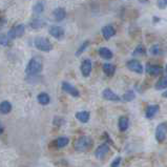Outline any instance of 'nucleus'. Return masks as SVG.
<instances>
[{
    "instance_id": "f704fd0d",
    "label": "nucleus",
    "mask_w": 167,
    "mask_h": 167,
    "mask_svg": "<svg viewBox=\"0 0 167 167\" xmlns=\"http://www.w3.org/2000/svg\"><path fill=\"white\" fill-rule=\"evenodd\" d=\"M166 74H167V64H166Z\"/></svg>"
},
{
    "instance_id": "9d476101",
    "label": "nucleus",
    "mask_w": 167,
    "mask_h": 167,
    "mask_svg": "<svg viewBox=\"0 0 167 167\" xmlns=\"http://www.w3.org/2000/svg\"><path fill=\"white\" fill-rule=\"evenodd\" d=\"M50 34L56 39H62L64 37V31H63V28L57 27V25H53L50 28Z\"/></svg>"
},
{
    "instance_id": "cd10ccee",
    "label": "nucleus",
    "mask_w": 167,
    "mask_h": 167,
    "mask_svg": "<svg viewBox=\"0 0 167 167\" xmlns=\"http://www.w3.org/2000/svg\"><path fill=\"white\" fill-rule=\"evenodd\" d=\"M42 12H43V3L42 2H38V3L34 7V13L41 14Z\"/></svg>"
},
{
    "instance_id": "1a4fd4ad",
    "label": "nucleus",
    "mask_w": 167,
    "mask_h": 167,
    "mask_svg": "<svg viewBox=\"0 0 167 167\" xmlns=\"http://www.w3.org/2000/svg\"><path fill=\"white\" fill-rule=\"evenodd\" d=\"M62 90L64 91L65 93L70 94L71 96H73V97H79L80 96L79 91H78L76 87H74L73 85H71L70 83H67V82H63L62 83Z\"/></svg>"
},
{
    "instance_id": "20e7f679",
    "label": "nucleus",
    "mask_w": 167,
    "mask_h": 167,
    "mask_svg": "<svg viewBox=\"0 0 167 167\" xmlns=\"http://www.w3.org/2000/svg\"><path fill=\"white\" fill-rule=\"evenodd\" d=\"M35 47L42 52H50L52 48H53L52 43L48 41L47 39L42 38V37L35 39Z\"/></svg>"
},
{
    "instance_id": "f8f14e48",
    "label": "nucleus",
    "mask_w": 167,
    "mask_h": 167,
    "mask_svg": "<svg viewBox=\"0 0 167 167\" xmlns=\"http://www.w3.org/2000/svg\"><path fill=\"white\" fill-rule=\"evenodd\" d=\"M146 71L151 75V76H158L163 71V68L159 65H151V64H147L146 65Z\"/></svg>"
},
{
    "instance_id": "2eb2a0df",
    "label": "nucleus",
    "mask_w": 167,
    "mask_h": 167,
    "mask_svg": "<svg viewBox=\"0 0 167 167\" xmlns=\"http://www.w3.org/2000/svg\"><path fill=\"white\" fill-rule=\"evenodd\" d=\"M118 125H119V129L121 131H126L129 126V120L127 117H121L119 119V123H118Z\"/></svg>"
},
{
    "instance_id": "f3484780",
    "label": "nucleus",
    "mask_w": 167,
    "mask_h": 167,
    "mask_svg": "<svg viewBox=\"0 0 167 167\" xmlns=\"http://www.w3.org/2000/svg\"><path fill=\"white\" fill-rule=\"evenodd\" d=\"M76 118L81 123H87L90 120V113L88 111H79L76 114Z\"/></svg>"
},
{
    "instance_id": "72a5a7b5",
    "label": "nucleus",
    "mask_w": 167,
    "mask_h": 167,
    "mask_svg": "<svg viewBox=\"0 0 167 167\" xmlns=\"http://www.w3.org/2000/svg\"><path fill=\"white\" fill-rule=\"evenodd\" d=\"M164 3H165V7H167V0H164Z\"/></svg>"
},
{
    "instance_id": "ddd939ff",
    "label": "nucleus",
    "mask_w": 167,
    "mask_h": 167,
    "mask_svg": "<svg viewBox=\"0 0 167 167\" xmlns=\"http://www.w3.org/2000/svg\"><path fill=\"white\" fill-rule=\"evenodd\" d=\"M159 109H160V106L159 105H157V104H155V105H150V106H148L147 109H146V111H145V116L147 119H152L155 115L158 114V111H159Z\"/></svg>"
},
{
    "instance_id": "7c9ffc66",
    "label": "nucleus",
    "mask_w": 167,
    "mask_h": 167,
    "mask_svg": "<svg viewBox=\"0 0 167 167\" xmlns=\"http://www.w3.org/2000/svg\"><path fill=\"white\" fill-rule=\"evenodd\" d=\"M121 160H122V158H121V157L116 158V159H115L113 162H111V167H119L120 166V163H121Z\"/></svg>"
},
{
    "instance_id": "f257e3e1",
    "label": "nucleus",
    "mask_w": 167,
    "mask_h": 167,
    "mask_svg": "<svg viewBox=\"0 0 167 167\" xmlns=\"http://www.w3.org/2000/svg\"><path fill=\"white\" fill-rule=\"evenodd\" d=\"M93 139L90 137L82 136L75 142V149L78 152H85L87 150H90L93 146Z\"/></svg>"
},
{
    "instance_id": "423d86ee",
    "label": "nucleus",
    "mask_w": 167,
    "mask_h": 167,
    "mask_svg": "<svg viewBox=\"0 0 167 167\" xmlns=\"http://www.w3.org/2000/svg\"><path fill=\"white\" fill-rule=\"evenodd\" d=\"M108 151H109V146L106 143H103L96 149L95 155H96L97 159L102 160V159H104L105 155L108 154Z\"/></svg>"
},
{
    "instance_id": "0eeeda50",
    "label": "nucleus",
    "mask_w": 167,
    "mask_h": 167,
    "mask_svg": "<svg viewBox=\"0 0 167 167\" xmlns=\"http://www.w3.org/2000/svg\"><path fill=\"white\" fill-rule=\"evenodd\" d=\"M24 34V27L23 25H17L13 28V30L10 31L8 33V38L10 39H15V38H19Z\"/></svg>"
},
{
    "instance_id": "a211bd4d",
    "label": "nucleus",
    "mask_w": 167,
    "mask_h": 167,
    "mask_svg": "<svg viewBox=\"0 0 167 167\" xmlns=\"http://www.w3.org/2000/svg\"><path fill=\"white\" fill-rule=\"evenodd\" d=\"M103 71L105 73L106 76L111 77L116 71V67H115L114 64H111V63H105L103 64Z\"/></svg>"
},
{
    "instance_id": "bb28decb",
    "label": "nucleus",
    "mask_w": 167,
    "mask_h": 167,
    "mask_svg": "<svg viewBox=\"0 0 167 167\" xmlns=\"http://www.w3.org/2000/svg\"><path fill=\"white\" fill-rule=\"evenodd\" d=\"M150 54L154 55V56H158V55L161 54V48L158 44L154 45L152 47H150Z\"/></svg>"
},
{
    "instance_id": "473e14b6",
    "label": "nucleus",
    "mask_w": 167,
    "mask_h": 167,
    "mask_svg": "<svg viewBox=\"0 0 167 167\" xmlns=\"http://www.w3.org/2000/svg\"><path fill=\"white\" fill-rule=\"evenodd\" d=\"M162 96H163L164 98H166V99H167V91H165V93H163V95H162Z\"/></svg>"
},
{
    "instance_id": "dca6fc26",
    "label": "nucleus",
    "mask_w": 167,
    "mask_h": 167,
    "mask_svg": "<svg viewBox=\"0 0 167 167\" xmlns=\"http://www.w3.org/2000/svg\"><path fill=\"white\" fill-rule=\"evenodd\" d=\"M12 111V104L8 101H3L0 103V114L7 115Z\"/></svg>"
},
{
    "instance_id": "7ed1b4c3",
    "label": "nucleus",
    "mask_w": 167,
    "mask_h": 167,
    "mask_svg": "<svg viewBox=\"0 0 167 167\" xmlns=\"http://www.w3.org/2000/svg\"><path fill=\"white\" fill-rule=\"evenodd\" d=\"M167 137V122H162L155 128V140L159 143L165 141Z\"/></svg>"
},
{
    "instance_id": "aec40b11",
    "label": "nucleus",
    "mask_w": 167,
    "mask_h": 167,
    "mask_svg": "<svg viewBox=\"0 0 167 167\" xmlns=\"http://www.w3.org/2000/svg\"><path fill=\"white\" fill-rule=\"evenodd\" d=\"M37 100H38V102L40 104L42 105H47L48 103H50V96H48L47 94L45 93H41L38 95V97H37Z\"/></svg>"
},
{
    "instance_id": "393cba45",
    "label": "nucleus",
    "mask_w": 167,
    "mask_h": 167,
    "mask_svg": "<svg viewBox=\"0 0 167 167\" xmlns=\"http://www.w3.org/2000/svg\"><path fill=\"white\" fill-rule=\"evenodd\" d=\"M44 25V22L42 21L41 19H35L31 22V27L33 28H40Z\"/></svg>"
},
{
    "instance_id": "b1692460",
    "label": "nucleus",
    "mask_w": 167,
    "mask_h": 167,
    "mask_svg": "<svg viewBox=\"0 0 167 167\" xmlns=\"http://www.w3.org/2000/svg\"><path fill=\"white\" fill-rule=\"evenodd\" d=\"M136 98V95H135V91H126V93L123 95V101L125 102H130L132 100Z\"/></svg>"
},
{
    "instance_id": "c756f323",
    "label": "nucleus",
    "mask_w": 167,
    "mask_h": 167,
    "mask_svg": "<svg viewBox=\"0 0 167 167\" xmlns=\"http://www.w3.org/2000/svg\"><path fill=\"white\" fill-rule=\"evenodd\" d=\"M88 44H90V41H85V42H83V44L81 45V47H80L79 50L77 51V53H76L77 56H79L80 54H82L83 52L85 51V48L87 47V45H88Z\"/></svg>"
},
{
    "instance_id": "5701e85b",
    "label": "nucleus",
    "mask_w": 167,
    "mask_h": 167,
    "mask_svg": "<svg viewBox=\"0 0 167 167\" xmlns=\"http://www.w3.org/2000/svg\"><path fill=\"white\" fill-rule=\"evenodd\" d=\"M68 143H70V139H68L67 137H60L56 141V145H57V147H58V148L65 147Z\"/></svg>"
},
{
    "instance_id": "39448f33",
    "label": "nucleus",
    "mask_w": 167,
    "mask_h": 167,
    "mask_svg": "<svg viewBox=\"0 0 167 167\" xmlns=\"http://www.w3.org/2000/svg\"><path fill=\"white\" fill-rule=\"evenodd\" d=\"M126 65H127L129 71H135V73H137V74H143V65L141 64L138 60H135V59L129 60Z\"/></svg>"
},
{
    "instance_id": "f03ea898",
    "label": "nucleus",
    "mask_w": 167,
    "mask_h": 167,
    "mask_svg": "<svg viewBox=\"0 0 167 167\" xmlns=\"http://www.w3.org/2000/svg\"><path fill=\"white\" fill-rule=\"evenodd\" d=\"M42 70V60L38 58V57H34L31 59V61L28 62V64L27 66V73L28 76H34V75L39 74Z\"/></svg>"
},
{
    "instance_id": "6ab92c4d",
    "label": "nucleus",
    "mask_w": 167,
    "mask_h": 167,
    "mask_svg": "<svg viewBox=\"0 0 167 167\" xmlns=\"http://www.w3.org/2000/svg\"><path fill=\"white\" fill-rule=\"evenodd\" d=\"M99 54L103 59H111L113 58V52H111V50H108L107 47H101L99 50Z\"/></svg>"
},
{
    "instance_id": "c85d7f7f",
    "label": "nucleus",
    "mask_w": 167,
    "mask_h": 167,
    "mask_svg": "<svg viewBox=\"0 0 167 167\" xmlns=\"http://www.w3.org/2000/svg\"><path fill=\"white\" fill-rule=\"evenodd\" d=\"M0 44L3 45V47H7L8 44V38L3 34H0Z\"/></svg>"
},
{
    "instance_id": "4468645a",
    "label": "nucleus",
    "mask_w": 167,
    "mask_h": 167,
    "mask_svg": "<svg viewBox=\"0 0 167 167\" xmlns=\"http://www.w3.org/2000/svg\"><path fill=\"white\" fill-rule=\"evenodd\" d=\"M115 34H116V31L111 25H106L102 28V35L106 40H109L111 37L115 36Z\"/></svg>"
},
{
    "instance_id": "412c9836",
    "label": "nucleus",
    "mask_w": 167,
    "mask_h": 167,
    "mask_svg": "<svg viewBox=\"0 0 167 167\" xmlns=\"http://www.w3.org/2000/svg\"><path fill=\"white\" fill-rule=\"evenodd\" d=\"M64 17H65V11L63 10V8L59 7L54 11V18L56 19L57 21H61V20L64 19Z\"/></svg>"
},
{
    "instance_id": "2f4dec72",
    "label": "nucleus",
    "mask_w": 167,
    "mask_h": 167,
    "mask_svg": "<svg viewBox=\"0 0 167 167\" xmlns=\"http://www.w3.org/2000/svg\"><path fill=\"white\" fill-rule=\"evenodd\" d=\"M3 131H4V127H3V125H2L1 123H0V135H1Z\"/></svg>"
},
{
    "instance_id": "4be33fe9",
    "label": "nucleus",
    "mask_w": 167,
    "mask_h": 167,
    "mask_svg": "<svg viewBox=\"0 0 167 167\" xmlns=\"http://www.w3.org/2000/svg\"><path fill=\"white\" fill-rule=\"evenodd\" d=\"M155 90H157V91L167 88V77H162V78H161L159 81L155 83Z\"/></svg>"
},
{
    "instance_id": "9b49d317",
    "label": "nucleus",
    "mask_w": 167,
    "mask_h": 167,
    "mask_svg": "<svg viewBox=\"0 0 167 167\" xmlns=\"http://www.w3.org/2000/svg\"><path fill=\"white\" fill-rule=\"evenodd\" d=\"M81 71L84 77H88L91 71V62L90 59H84L81 64Z\"/></svg>"
},
{
    "instance_id": "a878e982",
    "label": "nucleus",
    "mask_w": 167,
    "mask_h": 167,
    "mask_svg": "<svg viewBox=\"0 0 167 167\" xmlns=\"http://www.w3.org/2000/svg\"><path fill=\"white\" fill-rule=\"evenodd\" d=\"M146 54V50L143 45H139L134 52V56H144Z\"/></svg>"
},
{
    "instance_id": "6e6552de",
    "label": "nucleus",
    "mask_w": 167,
    "mask_h": 167,
    "mask_svg": "<svg viewBox=\"0 0 167 167\" xmlns=\"http://www.w3.org/2000/svg\"><path fill=\"white\" fill-rule=\"evenodd\" d=\"M102 96L105 100H108V101H114V102H118L121 100V98L118 96L117 94H115L113 91L109 90V88H106V90L103 91Z\"/></svg>"
}]
</instances>
